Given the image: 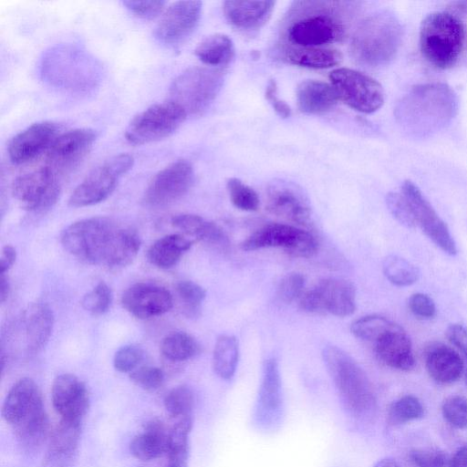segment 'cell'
Segmentation results:
<instances>
[{"label":"cell","mask_w":467,"mask_h":467,"mask_svg":"<svg viewBox=\"0 0 467 467\" xmlns=\"http://www.w3.org/2000/svg\"><path fill=\"white\" fill-rule=\"evenodd\" d=\"M386 202L390 213L400 223L408 228L417 226L410 204L400 192H389L386 197Z\"/></svg>","instance_id":"obj_49"},{"label":"cell","mask_w":467,"mask_h":467,"mask_svg":"<svg viewBox=\"0 0 467 467\" xmlns=\"http://www.w3.org/2000/svg\"><path fill=\"white\" fill-rule=\"evenodd\" d=\"M337 95L331 86L320 80H305L296 89V102L301 112L311 115L324 114L337 104Z\"/></svg>","instance_id":"obj_30"},{"label":"cell","mask_w":467,"mask_h":467,"mask_svg":"<svg viewBox=\"0 0 467 467\" xmlns=\"http://www.w3.org/2000/svg\"><path fill=\"white\" fill-rule=\"evenodd\" d=\"M171 223L173 227L187 236L199 241L220 247L228 244V238L224 231L215 223L206 221L199 215L192 213L178 214L171 218Z\"/></svg>","instance_id":"obj_33"},{"label":"cell","mask_w":467,"mask_h":467,"mask_svg":"<svg viewBox=\"0 0 467 467\" xmlns=\"http://www.w3.org/2000/svg\"><path fill=\"white\" fill-rule=\"evenodd\" d=\"M322 355L327 370L348 413L357 418L371 415L376 408V396L362 368L336 346L326 347Z\"/></svg>","instance_id":"obj_5"},{"label":"cell","mask_w":467,"mask_h":467,"mask_svg":"<svg viewBox=\"0 0 467 467\" xmlns=\"http://www.w3.org/2000/svg\"><path fill=\"white\" fill-rule=\"evenodd\" d=\"M281 47L283 57L288 63L302 67L329 68L342 60V54L332 47Z\"/></svg>","instance_id":"obj_34"},{"label":"cell","mask_w":467,"mask_h":467,"mask_svg":"<svg viewBox=\"0 0 467 467\" xmlns=\"http://www.w3.org/2000/svg\"><path fill=\"white\" fill-rule=\"evenodd\" d=\"M464 40L463 23L450 12H432L421 22L420 52L425 60L436 68L452 67L461 56Z\"/></svg>","instance_id":"obj_6"},{"label":"cell","mask_w":467,"mask_h":467,"mask_svg":"<svg viewBox=\"0 0 467 467\" xmlns=\"http://www.w3.org/2000/svg\"><path fill=\"white\" fill-rule=\"evenodd\" d=\"M195 56L211 67L228 65L234 57L233 40L226 35L214 34L205 37L194 50Z\"/></svg>","instance_id":"obj_36"},{"label":"cell","mask_w":467,"mask_h":467,"mask_svg":"<svg viewBox=\"0 0 467 467\" xmlns=\"http://www.w3.org/2000/svg\"><path fill=\"white\" fill-rule=\"evenodd\" d=\"M400 327V326L385 317L370 315L355 320L351 324L350 330L355 337L375 343L386 334Z\"/></svg>","instance_id":"obj_39"},{"label":"cell","mask_w":467,"mask_h":467,"mask_svg":"<svg viewBox=\"0 0 467 467\" xmlns=\"http://www.w3.org/2000/svg\"><path fill=\"white\" fill-rule=\"evenodd\" d=\"M130 380L148 391L160 389L164 382V373L157 367L140 366L130 373Z\"/></svg>","instance_id":"obj_48"},{"label":"cell","mask_w":467,"mask_h":467,"mask_svg":"<svg viewBox=\"0 0 467 467\" xmlns=\"http://www.w3.org/2000/svg\"><path fill=\"white\" fill-rule=\"evenodd\" d=\"M254 410L258 426L271 429L279 423L283 410L282 381L278 363L274 357L264 362Z\"/></svg>","instance_id":"obj_18"},{"label":"cell","mask_w":467,"mask_h":467,"mask_svg":"<svg viewBox=\"0 0 467 467\" xmlns=\"http://www.w3.org/2000/svg\"><path fill=\"white\" fill-rule=\"evenodd\" d=\"M60 241L64 249L78 260L110 268L130 265L141 245L136 231L99 216L69 224L62 232Z\"/></svg>","instance_id":"obj_2"},{"label":"cell","mask_w":467,"mask_h":467,"mask_svg":"<svg viewBox=\"0 0 467 467\" xmlns=\"http://www.w3.org/2000/svg\"><path fill=\"white\" fill-rule=\"evenodd\" d=\"M161 352L166 359L181 362L195 357L200 352V345L190 334L173 331L163 337Z\"/></svg>","instance_id":"obj_38"},{"label":"cell","mask_w":467,"mask_h":467,"mask_svg":"<svg viewBox=\"0 0 467 467\" xmlns=\"http://www.w3.org/2000/svg\"><path fill=\"white\" fill-rule=\"evenodd\" d=\"M410 204L416 223L424 234L444 253L457 254L456 244L447 224L438 215L419 187L410 181H405L400 188Z\"/></svg>","instance_id":"obj_16"},{"label":"cell","mask_w":467,"mask_h":467,"mask_svg":"<svg viewBox=\"0 0 467 467\" xmlns=\"http://www.w3.org/2000/svg\"><path fill=\"white\" fill-rule=\"evenodd\" d=\"M96 132L75 129L58 135L47 150L46 165L58 175L75 167L96 140Z\"/></svg>","instance_id":"obj_17"},{"label":"cell","mask_w":467,"mask_h":467,"mask_svg":"<svg viewBox=\"0 0 467 467\" xmlns=\"http://www.w3.org/2000/svg\"><path fill=\"white\" fill-rule=\"evenodd\" d=\"M223 80L224 72L221 68L190 67L172 81L169 100L180 106L187 115H200L213 103Z\"/></svg>","instance_id":"obj_8"},{"label":"cell","mask_w":467,"mask_h":467,"mask_svg":"<svg viewBox=\"0 0 467 467\" xmlns=\"http://www.w3.org/2000/svg\"><path fill=\"white\" fill-rule=\"evenodd\" d=\"M169 429L159 419H151L143 432L136 435L130 444L131 454L140 461H150L166 454Z\"/></svg>","instance_id":"obj_31"},{"label":"cell","mask_w":467,"mask_h":467,"mask_svg":"<svg viewBox=\"0 0 467 467\" xmlns=\"http://www.w3.org/2000/svg\"><path fill=\"white\" fill-rule=\"evenodd\" d=\"M275 1H224L223 9L226 20L234 27L253 32L263 27L274 11Z\"/></svg>","instance_id":"obj_25"},{"label":"cell","mask_w":467,"mask_h":467,"mask_svg":"<svg viewBox=\"0 0 467 467\" xmlns=\"http://www.w3.org/2000/svg\"><path fill=\"white\" fill-rule=\"evenodd\" d=\"M449 467H467V443L461 446L450 458Z\"/></svg>","instance_id":"obj_57"},{"label":"cell","mask_w":467,"mask_h":467,"mask_svg":"<svg viewBox=\"0 0 467 467\" xmlns=\"http://www.w3.org/2000/svg\"><path fill=\"white\" fill-rule=\"evenodd\" d=\"M302 310L308 313H329L348 317L356 309L353 284L340 278H327L304 293L299 301Z\"/></svg>","instance_id":"obj_13"},{"label":"cell","mask_w":467,"mask_h":467,"mask_svg":"<svg viewBox=\"0 0 467 467\" xmlns=\"http://www.w3.org/2000/svg\"><path fill=\"white\" fill-rule=\"evenodd\" d=\"M52 403L61 419L82 422L89 408V393L84 382L69 373L58 375L51 389Z\"/></svg>","instance_id":"obj_22"},{"label":"cell","mask_w":467,"mask_h":467,"mask_svg":"<svg viewBox=\"0 0 467 467\" xmlns=\"http://www.w3.org/2000/svg\"><path fill=\"white\" fill-rule=\"evenodd\" d=\"M12 192L23 209L45 213L59 197V175L47 166L24 173L14 181Z\"/></svg>","instance_id":"obj_14"},{"label":"cell","mask_w":467,"mask_h":467,"mask_svg":"<svg viewBox=\"0 0 467 467\" xmlns=\"http://www.w3.org/2000/svg\"><path fill=\"white\" fill-rule=\"evenodd\" d=\"M144 358V350L138 345L119 348L113 358V366L119 372H132Z\"/></svg>","instance_id":"obj_47"},{"label":"cell","mask_w":467,"mask_h":467,"mask_svg":"<svg viewBox=\"0 0 467 467\" xmlns=\"http://www.w3.org/2000/svg\"><path fill=\"white\" fill-rule=\"evenodd\" d=\"M41 74L56 87L84 92L96 87L99 71L97 62L84 50L72 46H59L46 54Z\"/></svg>","instance_id":"obj_7"},{"label":"cell","mask_w":467,"mask_h":467,"mask_svg":"<svg viewBox=\"0 0 467 467\" xmlns=\"http://www.w3.org/2000/svg\"><path fill=\"white\" fill-rule=\"evenodd\" d=\"M362 6L357 1H295L281 26V47H327L349 34Z\"/></svg>","instance_id":"obj_1"},{"label":"cell","mask_w":467,"mask_h":467,"mask_svg":"<svg viewBox=\"0 0 467 467\" xmlns=\"http://www.w3.org/2000/svg\"><path fill=\"white\" fill-rule=\"evenodd\" d=\"M465 357L467 358V354L465 355Z\"/></svg>","instance_id":"obj_61"},{"label":"cell","mask_w":467,"mask_h":467,"mask_svg":"<svg viewBox=\"0 0 467 467\" xmlns=\"http://www.w3.org/2000/svg\"><path fill=\"white\" fill-rule=\"evenodd\" d=\"M54 327L51 308L43 303H33L24 311L22 327L28 353L41 351L49 340Z\"/></svg>","instance_id":"obj_26"},{"label":"cell","mask_w":467,"mask_h":467,"mask_svg":"<svg viewBox=\"0 0 467 467\" xmlns=\"http://www.w3.org/2000/svg\"><path fill=\"white\" fill-rule=\"evenodd\" d=\"M111 301V290L105 282L101 281L83 296L81 305L91 315L101 316L108 312Z\"/></svg>","instance_id":"obj_45"},{"label":"cell","mask_w":467,"mask_h":467,"mask_svg":"<svg viewBox=\"0 0 467 467\" xmlns=\"http://www.w3.org/2000/svg\"><path fill=\"white\" fill-rule=\"evenodd\" d=\"M58 135V127L52 121L33 123L12 138L8 156L16 164L31 161L47 151Z\"/></svg>","instance_id":"obj_23"},{"label":"cell","mask_w":467,"mask_h":467,"mask_svg":"<svg viewBox=\"0 0 467 467\" xmlns=\"http://www.w3.org/2000/svg\"><path fill=\"white\" fill-rule=\"evenodd\" d=\"M416 467H449L450 458L438 451L415 450L410 454Z\"/></svg>","instance_id":"obj_51"},{"label":"cell","mask_w":467,"mask_h":467,"mask_svg":"<svg viewBox=\"0 0 467 467\" xmlns=\"http://www.w3.org/2000/svg\"><path fill=\"white\" fill-rule=\"evenodd\" d=\"M226 188L232 203L238 209L254 212L259 208L260 200L256 192L237 178H230Z\"/></svg>","instance_id":"obj_44"},{"label":"cell","mask_w":467,"mask_h":467,"mask_svg":"<svg viewBox=\"0 0 467 467\" xmlns=\"http://www.w3.org/2000/svg\"><path fill=\"white\" fill-rule=\"evenodd\" d=\"M122 3L135 16L145 19L159 16L166 5L165 1H123Z\"/></svg>","instance_id":"obj_53"},{"label":"cell","mask_w":467,"mask_h":467,"mask_svg":"<svg viewBox=\"0 0 467 467\" xmlns=\"http://www.w3.org/2000/svg\"><path fill=\"white\" fill-rule=\"evenodd\" d=\"M13 429L19 444L26 451L39 449L51 432L44 402L36 406Z\"/></svg>","instance_id":"obj_32"},{"label":"cell","mask_w":467,"mask_h":467,"mask_svg":"<svg viewBox=\"0 0 467 467\" xmlns=\"http://www.w3.org/2000/svg\"><path fill=\"white\" fill-rule=\"evenodd\" d=\"M175 290L184 315L192 318L199 317L202 304L206 296L205 290L200 285L190 280L178 282Z\"/></svg>","instance_id":"obj_41"},{"label":"cell","mask_w":467,"mask_h":467,"mask_svg":"<svg viewBox=\"0 0 467 467\" xmlns=\"http://www.w3.org/2000/svg\"><path fill=\"white\" fill-rule=\"evenodd\" d=\"M81 433V422L61 419L51 431L44 467H73Z\"/></svg>","instance_id":"obj_24"},{"label":"cell","mask_w":467,"mask_h":467,"mask_svg":"<svg viewBox=\"0 0 467 467\" xmlns=\"http://www.w3.org/2000/svg\"><path fill=\"white\" fill-rule=\"evenodd\" d=\"M186 117L185 111L171 100L153 104L130 120L125 138L134 145L161 140L174 133Z\"/></svg>","instance_id":"obj_9"},{"label":"cell","mask_w":467,"mask_h":467,"mask_svg":"<svg viewBox=\"0 0 467 467\" xmlns=\"http://www.w3.org/2000/svg\"><path fill=\"white\" fill-rule=\"evenodd\" d=\"M241 247L244 251L281 248L292 256L307 258L317 253L318 242L306 230L291 224L269 223L253 233Z\"/></svg>","instance_id":"obj_12"},{"label":"cell","mask_w":467,"mask_h":467,"mask_svg":"<svg viewBox=\"0 0 467 467\" xmlns=\"http://www.w3.org/2000/svg\"><path fill=\"white\" fill-rule=\"evenodd\" d=\"M163 403L171 419L192 415L193 392L186 385L175 387L167 393Z\"/></svg>","instance_id":"obj_42"},{"label":"cell","mask_w":467,"mask_h":467,"mask_svg":"<svg viewBox=\"0 0 467 467\" xmlns=\"http://www.w3.org/2000/svg\"><path fill=\"white\" fill-rule=\"evenodd\" d=\"M266 208L275 216L297 225L310 224L312 211L309 201L300 188L290 182H275L268 187Z\"/></svg>","instance_id":"obj_20"},{"label":"cell","mask_w":467,"mask_h":467,"mask_svg":"<svg viewBox=\"0 0 467 467\" xmlns=\"http://www.w3.org/2000/svg\"><path fill=\"white\" fill-rule=\"evenodd\" d=\"M383 273L388 280L398 286H407L417 282L419 269L408 260L389 255L383 261Z\"/></svg>","instance_id":"obj_40"},{"label":"cell","mask_w":467,"mask_h":467,"mask_svg":"<svg viewBox=\"0 0 467 467\" xmlns=\"http://www.w3.org/2000/svg\"><path fill=\"white\" fill-rule=\"evenodd\" d=\"M423 414L420 401L414 396H404L394 401L388 412V421L391 425L402 424L416 419Z\"/></svg>","instance_id":"obj_43"},{"label":"cell","mask_w":467,"mask_h":467,"mask_svg":"<svg viewBox=\"0 0 467 467\" xmlns=\"http://www.w3.org/2000/svg\"><path fill=\"white\" fill-rule=\"evenodd\" d=\"M193 241L179 234L165 235L155 241L147 251L148 261L161 269L174 266L192 245Z\"/></svg>","instance_id":"obj_35"},{"label":"cell","mask_w":467,"mask_h":467,"mask_svg":"<svg viewBox=\"0 0 467 467\" xmlns=\"http://www.w3.org/2000/svg\"><path fill=\"white\" fill-rule=\"evenodd\" d=\"M121 304L133 317L147 319L170 311L173 299L170 291L163 286L151 283H136L122 294Z\"/></svg>","instance_id":"obj_21"},{"label":"cell","mask_w":467,"mask_h":467,"mask_svg":"<svg viewBox=\"0 0 467 467\" xmlns=\"http://www.w3.org/2000/svg\"><path fill=\"white\" fill-rule=\"evenodd\" d=\"M305 276L300 273H290L282 278L277 287V296L285 303L301 297L305 286Z\"/></svg>","instance_id":"obj_50"},{"label":"cell","mask_w":467,"mask_h":467,"mask_svg":"<svg viewBox=\"0 0 467 467\" xmlns=\"http://www.w3.org/2000/svg\"><path fill=\"white\" fill-rule=\"evenodd\" d=\"M187 466H188V463H186V462L167 461V464L165 467H187Z\"/></svg>","instance_id":"obj_60"},{"label":"cell","mask_w":467,"mask_h":467,"mask_svg":"<svg viewBox=\"0 0 467 467\" xmlns=\"http://www.w3.org/2000/svg\"><path fill=\"white\" fill-rule=\"evenodd\" d=\"M9 291L10 284L8 278L5 275H1L0 298L2 303H4L7 299Z\"/></svg>","instance_id":"obj_58"},{"label":"cell","mask_w":467,"mask_h":467,"mask_svg":"<svg viewBox=\"0 0 467 467\" xmlns=\"http://www.w3.org/2000/svg\"><path fill=\"white\" fill-rule=\"evenodd\" d=\"M16 259V251L14 246L6 244L3 246L0 256V274L5 273L14 265Z\"/></svg>","instance_id":"obj_56"},{"label":"cell","mask_w":467,"mask_h":467,"mask_svg":"<svg viewBox=\"0 0 467 467\" xmlns=\"http://www.w3.org/2000/svg\"><path fill=\"white\" fill-rule=\"evenodd\" d=\"M425 365L429 375L442 384L458 380L464 367L462 358L455 350L440 343L427 348Z\"/></svg>","instance_id":"obj_29"},{"label":"cell","mask_w":467,"mask_h":467,"mask_svg":"<svg viewBox=\"0 0 467 467\" xmlns=\"http://www.w3.org/2000/svg\"><path fill=\"white\" fill-rule=\"evenodd\" d=\"M402 37L403 28L399 19L388 11H379L356 26L350 40V54L363 66H385L396 57Z\"/></svg>","instance_id":"obj_4"},{"label":"cell","mask_w":467,"mask_h":467,"mask_svg":"<svg viewBox=\"0 0 467 467\" xmlns=\"http://www.w3.org/2000/svg\"><path fill=\"white\" fill-rule=\"evenodd\" d=\"M265 96L280 117L288 118L291 115L290 107L277 96V87L275 80H270L267 84Z\"/></svg>","instance_id":"obj_54"},{"label":"cell","mask_w":467,"mask_h":467,"mask_svg":"<svg viewBox=\"0 0 467 467\" xmlns=\"http://www.w3.org/2000/svg\"><path fill=\"white\" fill-rule=\"evenodd\" d=\"M202 8L201 1H178L171 4L156 26V37L166 45L181 44L197 26Z\"/></svg>","instance_id":"obj_19"},{"label":"cell","mask_w":467,"mask_h":467,"mask_svg":"<svg viewBox=\"0 0 467 467\" xmlns=\"http://www.w3.org/2000/svg\"><path fill=\"white\" fill-rule=\"evenodd\" d=\"M410 312L419 318L429 319L436 315L434 301L426 294L415 293L408 301Z\"/></svg>","instance_id":"obj_52"},{"label":"cell","mask_w":467,"mask_h":467,"mask_svg":"<svg viewBox=\"0 0 467 467\" xmlns=\"http://www.w3.org/2000/svg\"><path fill=\"white\" fill-rule=\"evenodd\" d=\"M239 358L237 339L231 335L220 336L214 345L213 368L215 374L224 379H231L235 371Z\"/></svg>","instance_id":"obj_37"},{"label":"cell","mask_w":467,"mask_h":467,"mask_svg":"<svg viewBox=\"0 0 467 467\" xmlns=\"http://www.w3.org/2000/svg\"><path fill=\"white\" fill-rule=\"evenodd\" d=\"M449 341L464 355L467 354V328L460 324H452L446 330Z\"/></svg>","instance_id":"obj_55"},{"label":"cell","mask_w":467,"mask_h":467,"mask_svg":"<svg viewBox=\"0 0 467 467\" xmlns=\"http://www.w3.org/2000/svg\"><path fill=\"white\" fill-rule=\"evenodd\" d=\"M373 467H400L392 458H383L378 461Z\"/></svg>","instance_id":"obj_59"},{"label":"cell","mask_w":467,"mask_h":467,"mask_svg":"<svg viewBox=\"0 0 467 467\" xmlns=\"http://www.w3.org/2000/svg\"><path fill=\"white\" fill-rule=\"evenodd\" d=\"M42 402L43 397L37 384L29 378L20 379L5 399L2 416L13 427Z\"/></svg>","instance_id":"obj_27"},{"label":"cell","mask_w":467,"mask_h":467,"mask_svg":"<svg viewBox=\"0 0 467 467\" xmlns=\"http://www.w3.org/2000/svg\"><path fill=\"white\" fill-rule=\"evenodd\" d=\"M133 162V157L127 153L104 161L75 188L68 204L71 207H85L106 200L117 187L119 179L131 169Z\"/></svg>","instance_id":"obj_10"},{"label":"cell","mask_w":467,"mask_h":467,"mask_svg":"<svg viewBox=\"0 0 467 467\" xmlns=\"http://www.w3.org/2000/svg\"><path fill=\"white\" fill-rule=\"evenodd\" d=\"M458 112V98L443 82H427L411 88L397 103L395 118L413 138H427L447 127Z\"/></svg>","instance_id":"obj_3"},{"label":"cell","mask_w":467,"mask_h":467,"mask_svg":"<svg viewBox=\"0 0 467 467\" xmlns=\"http://www.w3.org/2000/svg\"><path fill=\"white\" fill-rule=\"evenodd\" d=\"M445 420L458 429L467 428V399L455 395L447 398L442 404Z\"/></svg>","instance_id":"obj_46"},{"label":"cell","mask_w":467,"mask_h":467,"mask_svg":"<svg viewBox=\"0 0 467 467\" xmlns=\"http://www.w3.org/2000/svg\"><path fill=\"white\" fill-rule=\"evenodd\" d=\"M193 179L192 164L186 160H177L152 177L146 188L144 202L153 207L169 205L188 192Z\"/></svg>","instance_id":"obj_15"},{"label":"cell","mask_w":467,"mask_h":467,"mask_svg":"<svg viewBox=\"0 0 467 467\" xmlns=\"http://www.w3.org/2000/svg\"><path fill=\"white\" fill-rule=\"evenodd\" d=\"M375 353L382 363L395 369L410 370L415 365L410 339L401 327L376 341Z\"/></svg>","instance_id":"obj_28"},{"label":"cell","mask_w":467,"mask_h":467,"mask_svg":"<svg viewBox=\"0 0 467 467\" xmlns=\"http://www.w3.org/2000/svg\"><path fill=\"white\" fill-rule=\"evenodd\" d=\"M330 84L338 99L362 113H373L384 103L385 92L379 82L360 71L339 67L329 74Z\"/></svg>","instance_id":"obj_11"}]
</instances>
